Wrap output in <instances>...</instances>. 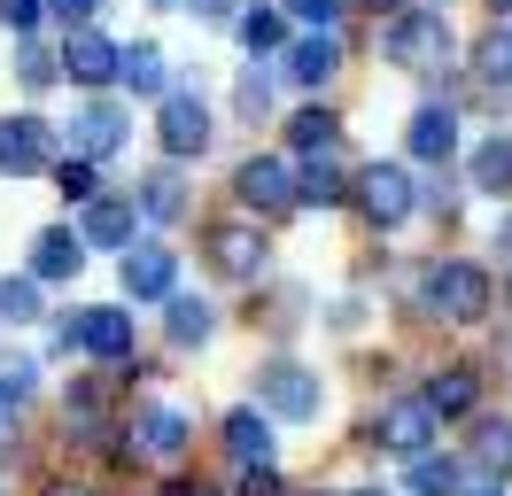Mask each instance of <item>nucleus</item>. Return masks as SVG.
<instances>
[{"label": "nucleus", "instance_id": "obj_1", "mask_svg": "<svg viewBox=\"0 0 512 496\" xmlns=\"http://www.w3.org/2000/svg\"><path fill=\"white\" fill-rule=\"evenodd\" d=\"M419 303L435 318H450V326H474V318H489V272L481 264H427Z\"/></svg>", "mask_w": 512, "mask_h": 496}, {"label": "nucleus", "instance_id": "obj_2", "mask_svg": "<svg viewBox=\"0 0 512 496\" xmlns=\"http://www.w3.org/2000/svg\"><path fill=\"white\" fill-rule=\"evenodd\" d=\"M388 55L404 62V70H435V62L458 55V31H450L443 8H404V16L388 24Z\"/></svg>", "mask_w": 512, "mask_h": 496}, {"label": "nucleus", "instance_id": "obj_3", "mask_svg": "<svg viewBox=\"0 0 512 496\" xmlns=\"http://www.w3.org/2000/svg\"><path fill=\"white\" fill-rule=\"evenodd\" d=\"M256 411H272V419H319V372L303 365H264L256 372Z\"/></svg>", "mask_w": 512, "mask_h": 496}, {"label": "nucleus", "instance_id": "obj_4", "mask_svg": "<svg viewBox=\"0 0 512 496\" xmlns=\"http://www.w3.org/2000/svg\"><path fill=\"white\" fill-rule=\"evenodd\" d=\"M0 171H8V179L55 171V124L47 117H0Z\"/></svg>", "mask_w": 512, "mask_h": 496}, {"label": "nucleus", "instance_id": "obj_5", "mask_svg": "<svg viewBox=\"0 0 512 496\" xmlns=\"http://www.w3.org/2000/svg\"><path fill=\"white\" fill-rule=\"evenodd\" d=\"M357 202H365L373 225H404V217L419 210V186H412L404 163H365V171H357Z\"/></svg>", "mask_w": 512, "mask_h": 496}, {"label": "nucleus", "instance_id": "obj_6", "mask_svg": "<svg viewBox=\"0 0 512 496\" xmlns=\"http://www.w3.org/2000/svg\"><path fill=\"white\" fill-rule=\"evenodd\" d=\"M233 194H241L249 210L280 217V210H295V171L280 163V155H249V163H241V179H233Z\"/></svg>", "mask_w": 512, "mask_h": 496}, {"label": "nucleus", "instance_id": "obj_7", "mask_svg": "<svg viewBox=\"0 0 512 496\" xmlns=\"http://www.w3.org/2000/svg\"><path fill=\"white\" fill-rule=\"evenodd\" d=\"M156 140H163V155H202V148H210V109H202L194 93H163Z\"/></svg>", "mask_w": 512, "mask_h": 496}, {"label": "nucleus", "instance_id": "obj_8", "mask_svg": "<svg viewBox=\"0 0 512 496\" xmlns=\"http://www.w3.org/2000/svg\"><path fill=\"white\" fill-rule=\"evenodd\" d=\"M125 132H132V117L117 109V101H86V109L70 117V148L86 155V163H101L109 148H125Z\"/></svg>", "mask_w": 512, "mask_h": 496}, {"label": "nucleus", "instance_id": "obj_9", "mask_svg": "<svg viewBox=\"0 0 512 496\" xmlns=\"http://www.w3.org/2000/svg\"><path fill=\"white\" fill-rule=\"evenodd\" d=\"M210 264H218L225 279H256V272H264V233L241 225V217L210 225Z\"/></svg>", "mask_w": 512, "mask_h": 496}, {"label": "nucleus", "instance_id": "obj_10", "mask_svg": "<svg viewBox=\"0 0 512 496\" xmlns=\"http://www.w3.org/2000/svg\"><path fill=\"white\" fill-rule=\"evenodd\" d=\"M171 279H179V256H171L163 241L125 248V295H132V303H163V295H171Z\"/></svg>", "mask_w": 512, "mask_h": 496}, {"label": "nucleus", "instance_id": "obj_11", "mask_svg": "<svg viewBox=\"0 0 512 496\" xmlns=\"http://www.w3.org/2000/svg\"><path fill=\"white\" fill-rule=\"evenodd\" d=\"M427 434H435V411H427V396H404V403H388L381 411V450H396V458H419L427 450Z\"/></svg>", "mask_w": 512, "mask_h": 496}, {"label": "nucleus", "instance_id": "obj_12", "mask_svg": "<svg viewBox=\"0 0 512 496\" xmlns=\"http://www.w3.org/2000/svg\"><path fill=\"white\" fill-rule=\"evenodd\" d=\"M132 217H140V202H125V194H94L86 217H78V241H86V248H132Z\"/></svg>", "mask_w": 512, "mask_h": 496}, {"label": "nucleus", "instance_id": "obj_13", "mask_svg": "<svg viewBox=\"0 0 512 496\" xmlns=\"http://www.w3.org/2000/svg\"><path fill=\"white\" fill-rule=\"evenodd\" d=\"M132 434H140V442H132V450H140V458H156V465H171V458H187V419H179V411H171V403H148V411H140V419H132Z\"/></svg>", "mask_w": 512, "mask_h": 496}, {"label": "nucleus", "instance_id": "obj_14", "mask_svg": "<svg viewBox=\"0 0 512 496\" xmlns=\"http://www.w3.org/2000/svg\"><path fill=\"white\" fill-rule=\"evenodd\" d=\"M280 70H288L295 86H326V78L342 70V39H334V31H303V39H288Z\"/></svg>", "mask_w": 512, "mask_h": 496}, {"label": "nucleus", "instance_id": "obj_15", "mask_svg": "<svg viewBox=\"0 0 512 496\" xmlns=\"http://www.w3.org/2000/svg\"><path fill=\"white\" fill-rule=\"evenodd\" d=\"M78 349H94V357H132V310L117 303H94V310H78Z\"/></svg>", "mask_w": 512, "mask_h": 496}, {"label": "nucleus", "instance_id": "obj_16", "mask_svg": "<svg viewBox=\"0 0 512 496\" xmlns=\"http://www.w3.org/2000/svg\"><path fill=\"white\" fill-rule=\"evenodd\" d=\"M117 55H125V47H109V39L86 31V24L63 39V70L78 78V86H109V78H117Z\"/></svg>", "mask_w": 512, "mask_h": 496}, {"label": "nucleus", "instance_id": "obj_17", "mask_svg": "<svg viewBox=\"0 0 512 496\" xmlns=\"http://www.w3.org/2000/svg\"><path fill=\"white\" fill-rule=\"evenodd\" d=\"M404 148H412L419 163H450V155H458V117L427 101V109L412 117V132H404Z\"/></svg>", "mask_w": 512, "mask_h": 496}, {"label": "nucleus", "instance_id": "obj_18", "mask_svg": "<svg viewBox=\"0 0 512 496\" xmlns=\"http://www.w3.org/2000/svg\"><path fill=\"white\" fill-rule=\"evenodd\" d=\"M78 264H86V241H78L70 225H47L32 241V279H70Z\"/></svg>", "mask_w": 512, "mask_h": 496}, {"label": "nucleus", "instance_id": "obj_19", "mask_svg": "<svg viewBox=\"0 0 512 496\" xmlns=\"http://www.w3.org/2000/svg\"><path fill=\"white\" fill-rule=\"evenodd\" d=\"M419 396H427V411H435V419H458V411H474V403H481V372L450 365V372H435Z\"/></svg>", "mask_w": 512, "mask_h": 496}, {"label": "nucleus", "instance_id": "obj_20", "mask_svg": "<svg viewBox=\"0 0 512 496\" xmlns=\"http://www.w3.org/2000/svg\"><path fill=\"white\" fill-rule=\"evenodd\" d=\"M295 202H319V210H334V202H350V179H342V163H334V148L311 155L303 171H295Z\"/></svg>", "mask_w": 512, "mask_h": 496}, {"label": "nucleus", "instance_id": "obj_21", "mask_svg": "<svg viewBox=\"0 0 512 496\" xmlns=\"http://www.w3.org/2000/svg\"><path fill=\"white\" fill-rule=\"evenodd\" d=\"M117 86H125V93H171V62H163V47H148V39L125 47V55H117Z\"/></svg>", "mask_w": 512, "mask_h": 496}, {"label": "nucleus", "instance_id": "obj_22", "mask_svg": "<svg viewBox=\"0 0 512 496\" xmlns=\"http://www.w3.org/2000/svg\"><path fill=\"white\" fill-rule=\"evenodd\" d=\"M225 450L241 465H272V411H233L225 419Z\"/></svg>", "mask_w": 512, "mask_h": 496}, {"label": "nucleus", "instance_id": "obj_23", "mask_svg": "<svg viewBox=\"0 0 512 496\" xmlns=\"http://www.w3.org/2000/svg\"><path fill=\"white\" fill-rule=\"evenodd\" d=\"M163 334L179 341V349H202V341L218 334V310L202 303V295H171V318H163Z\"/></svg>", "mask_w": 512, "mask_h": 496}, {"label": "nucleus", "instance_id": "obj_24", "mask_svg": "<svg viewBox=\"0 0 512 496\" xmlns=\"http://www.w3.org/2000/svg\"><path fill=\"white\" fill-rule=\"evenodd\" d=\"M412 496H466V465L419 450V458H412Z\"/></svg>", "mask_w": 512, "mask_h": 496}, {"label": "nucleus", "instance_id": "obj_25", "mask_svg": "<svg viewBox=\"0 0 512 496\" xmlns=\"http://www.w3.org/2000/svg\"><path fill=\"white\" fill-rule=\"evenodd\" d=\"M140 217H156V225L187 217V186H179V171H148V179H140Z\"/></svg>", "mask_w": 512, "mask_h": 496}, {"label": "nucleus", "instance_id": "obj_26", "mask_svg": "<svg viewBox=\"0 0 512 496\" xmlns=\"http://www.w3.org/2000/svg\"><path fill=\"white\" fill-rule=\"evenodd\" d=\"M466 179H474L481 194H505V186H512V140H505V132H497V140H481V148H474V163H466Z\"/></svg>", "mask_w": 512, "mask_h": 496}, {"label": "nucleus", "instance_id": "obj_27", "mask_svg": "<svg viewBox=\"0 0 512 496\" xmlns=\"http://www.w3.org/2000/svg\"><path fill=\"white\" fill-rule=\"evenodd\" d=\"M288 140L303 155H326L334 140H342V117H334V109H295V117H288Z\"/></svg>", "mask_w": 512, "mask_h": 496}, {"label": "nucleus", "instance_id": "obj_28", "mask_svg": "<svg viewBox=\"0 0 512 496\" xmlns=\"http://www.w3.org/2000/svg\"><path fill=\"white\" fill-rule=\"evenodd\" d=\"M474 465L489 481H512V419H489V427L474 434Z\"/></svg>", "mask_w": 512, "mask_h": 496}, {"label": "nucleus", "instance_id": "obj_29", "mask_svg": "<svg viewBox=\"0 0 512 496\" xmlns=\"http://www.w3.org/2000/svg\"><path fill=\"white\" fill-rule=\"evenodd\" d=\"M233 31H241L249 55H280V47H288V16H280V8H249Z\"/></svg>", "mask_w": 512, "mask_h": 496}, {"label": "nucleus", "instance_id": "obj_30", "mask_svg": "<svg viewBox=\"0 0 512 496\" xmlns=\"http://www.w3.org/2000/svg\"><path fill=\"white\" fill-rule=\"evenodd\" d=\"M55 179H63V194L78 202V210H86V202L101 194V171L86 163V155H55Z\"/></svg>", "mask_w": 512, "mask_h": 496}, {"label": "nucleus", "instance_id": "obj_31", "mask_svg": "<svg viewBox=\"0 0 512 496\" xmlns=\"http://www.w3.org/2000/svg\"><path fill=\"white\" fill-rule=\"evenodd\" d=\"M0 318H8V326H32L39 318V279H0Z\"/></svg>", "mask_w": 512, "mask_h": 496}, {"label": "nucleus", "instance_id": "obj_32", "mask_svg": "<svg viewBox=\"0 0 512 496\" xmlns=\"http://www.w3.org/2000/svg\"><path fill=\"white\" fill-rule=\"evenodd\" d=\"M474 70H481V78H497V86H512V31H489V39H481Z\"/></svg>", "mask_w": 512, "mask_h": 496}, {"label": "nucleus", "instance_id": "obj_33", "mask_svg": "<svg viewBox=\"0 0 512 496\" xmlns=\"http://www.w3.org/2000/svg\"><path fill=\"white\" fill-rule=\"evenodd\" d=\"M233 109L256 124L264 109H272V78H264V70H241V86H233Z\"/></svg>", "mask_w": 512, "mask_h": 496}, {"label": "nucleus", "instance_id": "obj_34", "mask_svg": "<svg viewBox=\"0 0 512 496\" xmlns=\"http://www.w3.org/2000/svg\"><path fill=\"white\" fill-rule=\"evenodd\" d=\"M32 380H39L32 357H0V403H24V396H32Z\"/></svg>", "mask_w": 512, "mask_h": 496}, {"label": "nucleus", "instance_id": "obj_35", "mask_svg": "<svg viewBox=\"0 0 512 496\" xmlns=\"http://www.w3.org/2000/svg\"><path fill=\"white\" fill-rule=\"evenodd\" d=\"M55 70H63V55H47V47H24V55H16V78H24V86H55Z\"/></svg>", "mask_w": 512, "mask_h": 496}, {"label": "nucleus", "instance_id": "obj_36", "mask_svg": "<svg viewBox=\"0 0 512 496\" xmlns=\"http://www.w3.org/2000/svg\"><path fill=\"white\" fill-rule=\"evenodd\" d=\"M288 16L303 31H334V24H342V0H288Z\"/></svg>", "mask_w": 512, "mask_h": 496}, {"label": "nucleus", "instance_id": "obj_37", "mask_svg": "<svg viewBox=\"0 0 512 496\" xmlns=\"http://www.w3.org/2000/svg\"><path fill=\"white\" fill-rule=\"evenodd\" d=\"M39 16H47V0H0V24L16 31V39H32Z\"/></svg>", "mask_w": 512, "mask_h": 496}, {"label": "nucleus", "instance_id": "obj_38", "mask_svg": "<svg viewBox=\"0 0 512 496\" xmlns=\"http://www.w3.org/2000/svg\"><path fill=\"white\" fill-rule=\"evenodd\" d=\"M241 496H288V489H280L272 465H241Z\"/></svg>", "mask_w": 512, "mask_h": 496}, {"label": "nucleus", "instance_id": "obj_39", "mask_svg": "<svg viewBox=\"0 0 512 496\" xmlns=\"http://www.w3.org/2000/svg\"><path fill=\"white\" fill-rule=\"evenodd\" d=\"M47 16H63V24H94L101 0H47Z\"/></svg>", "mask_w": 512, "mask_h": 496}, {"label": "nucleus", "instance_id": "obj_40", "mask_svg": "<svg viewBox=\"0 0 512 496\" xmlns=\"http://www.w3.org/2000/svg\"><path fill=\"white\" fill-rule=\"evenodd\" d=\"M194 16H210V24H225V16H233V0H194Z\"/></svg>", "mask_w": 512, "mask_h": 496}, {"label": "nucleus", "instance_id": "obj_41", "mask_svg": "<svg viewBox=\"0 0 512 496\" xmlns=\"http://www.w3.org/2000/svg\"><path fill=\"white\" fill-rule=\"evenodd\" d=\"M466 496H505V481H481V489H466Z\"/></svg>", "mask_w": 512, "mask_h": 496}, {"label": "nucleus", "instance_id": "obj_42", "mask_svg": "<svg viewBox=\"0 0 512 496\" xmlns=\"http://www.w3.org/2000/svg\"><path fill=\"white\" fill-rule=\"evenodd\" d=\"M497 248H505V256H512V217H505V225H497Z\"/></svg>", "mask_w": 512, "mask_h": 496}, {"label": "nucleus", "instance_id": "obj_43", "mask_svg": "<svg viewBox=\"0 0 512 496\" xmlns=\"http://www.w3.org/2000/svg\"><path fill=\"white\" fill-rule=\"evenodd\" d=\"M47 496H86V489H70V481H55V489H47Z\"/></svg>", "mask_w": 512, "mask_h": 496}, {"label": "nucleus", "instance_id": "obj_44", "mask_svg": "<svg viewBox=\"0 0 512 496\" xmlns=\"http://www.w3.org/2000/svg\"><path fill=\"white\" fill-rule=\"evenodd\" d=\"M489 8H497V16H512V0H489Z\"/></svg>", "mask_w": 512, "mask_h": 496}, {"label": "nucleus", "instance_id": "obj_45", "mask_svg": "<svg viewBox=\"0 0 512 496\" xmlns=\"http://www.w3.org/2000/svg\"><path fill=\"white\" fill-rule=\"evenodd\" d=\"M357 496H388V489H357Z\"/></svg>", "mask_w": 512, "mask_h": 496}, {"label": "nucleus", "instance_id": "obj_46", "mask_svg": "<svg viewBox=\"0 0 512 496\" xmlns=\"http://www.w3.org/2000/svg\"><path fill=\"white\" fill-rule=\"evenodd\" d=\"M171 496H202V489H171Z\"/></svg>", "mask_w": 512, "mask_h": 496}, {"label": "nucleus", "instance_id": "obj_47", "mask_svg": "<svg viewBox=\"0 0 512 496\" xmlns=\"http://www.w3.org/2000/svg\"><path fill=\"white\" fill-rule=\"evenodd\" d=\"M381 8H404V0H381Z\"/></svg>", "mask_w": 512, "mask_h": 496}, {"label": "nucleus", "instance_id": "obj_48", "mask_svg": "<svg viewBox=\"0 0 512 496\" xmlns=\"http://www.w3.org/2000/svg\"><path fill=\"white\" fill-rule=\"evenodd\" d=\"M0 419H8V403H0Z\"/></svg>", "mask_w": 512, "mask_h": 496}, {"label": "nucleus", "instance_id": "obj_49", "mask_svg": "<svg viewBox=\"0 0 512 496\" xmlns=\"http://www.w3.org/2000/svg\"><path fill=\"white\" fill-rule=\"evenodd\" d=\"M156 8H171V0H156Z\"/></svg>", "mask_w": 512, "mask_h": 496}]
</instances>
